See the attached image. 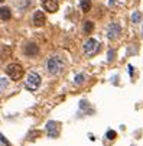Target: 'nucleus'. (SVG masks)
<instances>
[{"label":"nucleus","instance_id":"obj_13","mask_svg":"<svg viewBox=\"0 0 143 146\" xmlns=\"http://www.w3.org/2000/svg\"><path fill=\"white\" fill-rule=\"evenodd\" d=\"M79 5H81V9H83L84 13L90 12V9H91V2L90 0H79Z\"/></svg>","mask_w":143,"mask_h":146},{"label":"nucleus","instance_id":"obj_16","mask_svg":"<svg viewBox=\"0 0 143 146\" xmlns=\"http://www.w3.org/2000/svg\"><path fill=\"white\" fill-rule=\"evenodd\" d=\"M116 136H117V135H116V132H114V130H109V132H107V139L113 140Z\"/></svg>","mask_w":143,"mask_h":146},{"label":"nucleus","instance_id":"obj_18","mask_svg":"<svg viewBox=\"0 0 143 146\" xmlns=\"http://www.w3.org/2000/svg\"><path fill=\"white\" fill-rule=\"evenodd\" d=\"M113 56H114V51H110L109 52V61H113Z\"/></svg>","mask_w":143,"mask_h":146},{"label":"nucleus","instance_id":"obj_4","mask_svg":"<svg viewBox=\"0 0 143 146\" xmlns=\"http://www.w3.org/2000/svg\"><path fill=\"white\" fill-rule=\"evenodd\" d=\"M40 86V75L38 72H29V75L26 77L25 81V87L29 91H36Z\"/></svg>","mask_w":143,"mask_h":146},{"label":"nucleus","instance_id":"obj_7","mask_svg":"<svg viewBox=\"0 0 143 146\" xmlns=\"http://www.w3.org/2000/svg\"><path fill=\"white\" fill-rule=\"evenodd\" d=\"M38 52H39V48H38V45L33 44V42H29V44L23 48V54H25L26 56H35V55H38Z\"/></svg>","mask_w":143,"mask_h":146},{"label":"nucleus","instance_id":"obj_1","mask_svg":"<svg viewBox=\"0 0 143 146\" xmlns=\"http://www.w3.org/2000/svg\"><path fill=\"white\" fill-rule=\"evenodd\" d=\"M45 67H46V71H48L49 75H58V74L62 72V70L65 67V62H64V59L61 56L54 55V56L48 58Z\"/></svg>","mask_w":143,"mask_h":146},{"label":"nucleus","instance_id":"obj_20","mask_svg":"<svg viewBox=\"0 0 143 146\" xmlns=\"http://www.w3.org/2000/svg\"><path fill=\"white\" fill-rule=\"evenodd\" d=\"M0 2H5V0H0Z\"/></svg>","mask_w":143,"mask_h":146},{"label":"nucleus","instance_id":"obj_10","mask_svg":"<svg viewBox=\"0 0 143 146\" xmlns=\"http://www.w3.org/2000/svg\"><path fill=\"white\" fill-rule=\"evenodd\" d=\"M12 16V12L9 7H0V19L2 20H9Z\"/></svg>","mask_w":143,"mask_h":146},{"label":"nucleus","instance_id":"obj_8","mask_svg":"<svg viewBox=\"0 0 143 146\" xmlns=\"http://www.w3.org/2000/svg\"><path fill=\"white\" fill-rule=\"evenodd\" d=\"M32 20H33V25H35V26H42V25L45 23V15H44V12L36 10V12L33 13Z\"/></svg>","mask_w":143,"mask_h":146},{"label":"nucleus","instance_id":"obj_12","mask_svg":"<svg viewBox=\"0 0 143 146\" xmlns=\"http://www.w3.org/2000/svg\"><path fill=\"white\" fill-rule=\"evenodd\" d=\"M9 87V80L6 77H0V93H5Z\"/></svg>","mask_w":143,"mask_h":146},{"label":"nucleus","instance_id":"obj_19","mask_svg":"<svg viewBox=\"0 0 143 146\" xmlns=\"http://www.w3.org/2000/svg\"><path fill=\"white\" fill-rule=\"evenodd\" d=\"M110 5H114V0H110Z\"/></svg>","mask_w":143,"mask_h":146},{"label":"nucleus","instance_id":"obj_9","mask_svg":"<svg viewBox=\"0 0 143 146\" xmlns=\"http://www.w3.org/2000/svg\"><path fill=\"white\" fill-rule=\"evenodd\" d=\"M44 9L49 13H54L58 10V2L56 0H44Z\"/></svg>","mask_w":143,"mask_h":146},{"label":"nucleus","instance_id":"obj_3","mask_svg":"<svg viewBox=\"0 0 143 146\" xmlns=\"http://www.w3.org/2000/svg\"><path fill=\"white\" fill-rule=\"evenodd\" d=\"M83 51H84V54L87 56H94L100 51V42H98V40H95V39H93V38H90V39H87L85 42H84Z\"/></svg>","mask_w":143,"mask_h":146},{"label":"nucleus","instance_id":"obj_14","mask_svg":"<svg viewBox=\"0 0 143 146\" xmlns=\"http://www.w3.org/2000/svg\"><path fill=\"white\" fill-rule=\"evenodd\" d=\"M84 81H85V75L84 74H77L75 78H74V84L75 86H81Z\"/></svg>","mask_w":143,"mask_h":146},{"label":"nucleus","instance_id":"obj_15","mask_svg":"<svg viewBox=\"0 0 143 146\" xmlns=\"http://www.w3.org/2000/svg\"><path fill=\"white\" fill-rule=\"evenodd\" d=\"M140 20H142V13H140V12H133V15H132V22H133V23H140Z\"/></svg>","mask_w":143,"mask_h":146},{"label":"nucleus","instance_id":"obj_6","mask_svg":"<svg viewBox=\"0 0 143 146\" xmlns=\"http://www.w3.org/2000/svg\"><path fill=\"white\" fill-rule=\"evenodd\" d=\"M121 33V28L119 23H110L109 28H107V36L110 39H117Z\"/></svg>","mask_w":143,"mask_h":146},{"label":"nucleus","instance_id":"obj_17","mask_svg":"<svg viewBox=\"0 0 143 146\" xmlns=\"http://www.w3.org/2000/svg\"><path fill=\"white\" fill-rule=\"evenodd\" d=\"M0 142H2L5 146H10V143H9L6 139H5V136H3V135H0Z\"/></svg>","mask_w":143,"mask_h":146},{"label":"nucleus","instance_id":"obj_11","mask_svg":"<svg viewBox=\"0 0 143 146\" xmlns=\"http://www.w3.org/2000/svg\"><path fill=\"white\" fill-rule=\"evenodd\" d=\"M93 29H94V23L91 22V20H87V22H84V26H83V31H84V33L90 35V33L93 32Z\"/></svg>","mask_w":143,"mask_h":146},{"label":"nucleus","instance_id":"obj_5","mask_svg":"<svg viewBox=\"0 0 143 146\" xmlns=\"http://www.w3.org/2000/svg\"><path fill=\"white\" fill-rule=\"evenodd\" d=\"M59 126H61V124H59L58 121H54V120L48 121L46 126H45L48 136H49V137H56V136L59 135Z\"/></svg>","mask_w":143,"mask_h":146},{"label":"nucleus","instance_id":"obj_2","mask_svg":"<svg viewBox=\"0 0 143 146\" xmlns=\"http://www.w3.org/2000/svg\"><path fill=\"white\" fill-rule=\"evenodd\" d=\"M6 74L13 81H19L20 78H22V75H23V68H22V65H20V64L13 62V64H9L6 67Z\"/></svg>","mask_w":143,"mask_h":146}]
</instances>
